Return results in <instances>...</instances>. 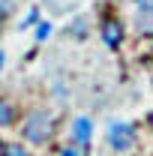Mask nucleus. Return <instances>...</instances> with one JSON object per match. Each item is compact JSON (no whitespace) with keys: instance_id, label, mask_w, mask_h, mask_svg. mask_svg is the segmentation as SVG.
<instances>
[{"instance_id":"obj_1","label":"nucleus","mask_w":153,"mask_h":156,"mask_svg":"<svg viewBox=\"0 0 153 156\" xmlns=\"http://www.w3.org/2000/svg\"><path fill=\"white\" fill-rule=\"evenodd\" d=\"M51 132H54V120H51V114H45V111H33V114L24 120V138L30 144L48 141Z\"/></svg>"},{"instance_id":"obj_2","label":"nucleus","mask_w":153,"mask_h":156,"mask_svg":"<svg viewBox=\"0 0 153 156\" xmlns=\"http://www.w3.org/2000/svg\"><path fill=\"white\" fill-rule=\"evenodd\" d=\"M108 144H111V150H117V153L132 150V144H135V126L123 123V120H111V123H108Z\"/></svg>"},{"instance_id":"obj_3","label":"nucleus","mask_w":153,"mask_h":156,"mask_svg":"<svg viewBox=\"0 0 153 156\" xmlns=\"http://www.w3.org/2000/svg\"><path fill=\"white\" fill-rule=\"evenodd\" d=\"M90 138H93V120L90 117H78L72 123V141H75V147H87Z\"/></svg>"},{"instance_id":"obj_4","label":"nucleus","mask_w":153,"mask_h":156,"mask_svg":"<svg viewBox=\"0 0 153 156\" xmlns=\"http://www.w3.org/2000/svg\"><path fill=\"white\" fill-rule=\"evenodd\" d=\"M102 39H105L108 48H117L123 42V24L120 21H105L102 24Z\"/></svg>"},{"instance_id":"obj_5","label":"nucleus","mask_w":153,"mask_h":156,"mask_svg":"<svg viewBox=\"0 0 153 156\" xmlns=\"http://www.w3.org/2000/svg\"><path fill=\"white\" fill-rule=\"evenodd\" d=\"M15 120V105L9 99H0V126H12Z\"/></svg>"},{"instance_id":"obj_6","label":"nucleus","mask_w":153,"mask_h":156,"mask_svg":"<svg viewBox=\"0 0 153 156\" xmlns=\"http://www.w3.org/2000/svg\"><path fill=\"white\" fill-rule=\"evenodd\" d=\"M0 153H3V156H30V153H27V147H21V144H9V141L0 144Z\"/></svg>"},{"instance_id":"obj_7","label":"nucleus","mask_w":153,"mask_h":156,"mask_svg":"<svg viewBox=\"0 0 153 156\" xmlns=\"http://www.w3.org/2000/svg\"><path fill=\"white\" fill-rule=\"evenodd\" d=\"M48 33H51V24H45V21H42V24L36 27V39H48Z\"/></svg>"},{"instance_id":"obj_8","label":"nucleus","mask_w":153,"mask_h":156,"mask_svg":"<svg viewBox=\"0 0 153 156\" xmlns=\"http://www.w3.org/2000/svg\"><path fill=\"white\" fill-rule=\"evenodd\" d=\"M60 156H84V147H63Z\"/></svg>"},{"instance_id":"obj_9","label":"nucleus","mask_w":153,"mask_h":156,"mask_svg":"<svg viewBox=\"0 0 153 156\" xmlns=\"http://www.w3.org/2000/svg\"><path fill=\"white\" fill-rule=\"evenodd\" d=\"M135 6H138L141 12H147V15L153 12V0H135Z\"/></svg>"},{"instance_id":"obj_10","label":"nucleus","mask_w":153,"mask_h":156,"mask_svg":"<svg viewBox=\"0 0 153 156\" xmlns=\"http://www.w3.org/2000/svg\"><path fill=\"white\" fill-rule=\"evenodd\" d=\"M33 21H36V12H30V15H27V18H24V21H21V24H18V27H30V24H33Z\"/></svg>"},{"instance_id":"obj_11","label":"nucleus","mask_w":153,"mask_h":156,"mask_svg":"<svg viewBox=\"0 0 153 156\" xmlns=\"http://www.w3.org/2000/svg\"><path fill=\"white\" fill-rule=\"evenodd\" d=\"M72 33H75V36H81V33H84V21H75V27H72Z\"/></svg>"},{"instance_id":"obj_12","label":"nucleus","mask_w":153,"mask_h":156,"mask_svg":"<svg viewBox=\"0 0 153 156\" xmlns=\"http://www.w3.org/2000/svg\"><path fill=\"white\" fill-rule=\"evenodd\" d=\"M6 12H9V0H0V18H3Z\"/></svg>"},{"instance_id":"obj_13","label":"nucleus","mask_w":153,"mask_h":156,"mask_svg":"<svg viewBox=\"0 0 153 156\" xmlns=\"http://www.w3.org/2000/svg\"><path fill=\"white\" fill-rule=\"evenodd\" d=\"M0 69H3V48H0Z\"/></svg>"},{"instance_id":"obj_14","label":"nucleus","mask_w":153,"mask_h":156,"mask_svg":"<svg viewBox=\"0 0 153 156\" xmlns=\"http://www.w3.org/2000/svg\"><path fill=\"white\" fill-rule=\"evenodd\" d=\"M150 129H153V111H150Z\"/></svg>"}]
</instances>
